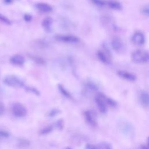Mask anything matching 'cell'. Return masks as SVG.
<instances>
[{"mask_svg":"<svg viewBox=\"0 0 149 149\" xmlns=\"http://www.w3.org/2000/svg\"><path fill=\"white\" fill-rule=\"evenodd\" d=\"M3 82L5 85L13 88H20L24 86V81L13 74L6 76L3 80Z\"/></svg>","mask_w":149,"mask_h":149,"instance_id":"cell-1","label":"cell"},{"mask_svg":"<svg viewBox=\"0 0 149 149\" xmlns=\"http://www.w3.org/2000/svg\"><path fill=\"white\" fill-rule=\"evenodd\" d=\"M132 60L136 63H146L148 62V51L143 49H137L132 54Z\"/></svg>","mask_w":149,"mask_h":149,"instance_id":"cell-2","label":"cell"},{"mask_svg":"<svg viewBox=\"0 0 149 149\" xmlns=\"http://www.w3.org/2000/svg\"><path fill=\"white\" fill-rule=\"evenodd\" d=\"M12 112L17 118L24 117L27 113V109L24 105L20 102H15L12 106Z\"/></svg>","mask_w":149,"mask_h":149,"instance_id":"cell-3","label":"cell"},{"mask_svg":"<svg viewBox=\"0 0 149 149\" xmlns=\"http://www.w3.org/2000/svg\"><path fill=\"white\" fill-rule=\"evenodd\" d=\"M105 95L103 94L99 93L95 97V101L97 104V106L102 113H105L107 112V104L105 99Z\"/></svg>","mask_w":149,"mask_h":149,"instance_id":"cell-4","label":"cell"},{"mask_svg":"<svg viewBox=\"0 0 149 149\" xmlns=\"http://www.w3.org/2000/svg\"><path fill=\"white\" fill-rule=\"evenodd\" d=\"M119 127L121 132L126 136H132L134 133V127L127 121H121L119 124Z\"/></svg>","mask_w":149,"mask_h":149,"instance_id":"cell-5","label":"cell"},{"mask_svg":"<svg viewBox=\"0 0 149 149\" xmlns=\"http://www.w3.org/2000/svg\"><path fill=\"white\" fill-rule=\"evenodd\" d=\"M111 45L113 49L118 52L122 53L125 51V47L122 40L119 37H113L111 41Z\"/></svg>","mask_w":149,"mask_h":149,"instance_id":"cell-6","label":"cell"},{"mask_svg":"<svg viewBox=\"0 0 149 149\" xmlns=\"http://www.w3.org/2000/svg\"><path fill=\"white\" fill-rule=\"evenodd\" d=\"M55 39L66 43H77L79 41V38L73 35H57L55 36Z\"/></svg>","mask_w":149,"mask_h":149,"instance_id":"cell-7","label":"cell"},{"mask_svg":"<svg viewBox=\"0 0 149 149\" xmlns=\"http://www.w3.org/2000/svg\"><path fill=\"white\" fill-rule=\"evenodd\" d=\"M84 117L87 122L92 126H96L97 123V115L94 111L92 110H87L84 112Z\"/></svg>","mask_w":149,"mask_h":149,"instance_id":"cell-8","label":"cell"},{"mask_svg":"<svg viewBox=\"0 0 149 149\" xmlns=\"http://www.w3.org/2000/svg\"><path fill=\"white\" fill-rule=\"evenodd\" d=\"M132 41L136 45H142L145 42V36L143 33L137 31L133 35Z\"/></svg>","mask_w":149,"mask_h":149,"instance_id":"cell-9","label":"cell"},{"mask_svg":"<svg viewBox=\"0 0 149 149\" xmlns=\"http://www.w3.org/2000/svg\"><path fill=\"white\" fill-rule=\"evenodd\" d=\"M9 61L12 64L14 65L21 66L24 64L25 62V59L24 56L22 55L15 54L10 58Z\"/></svg>","mask_w":149,"mask_h":149,"instance_id":"cell-10","label":"cell"},{"mask_svg":"<svg viewBox=\"0 0 149 149\" xmlns=\"http://www.w3.org/2000/svg\"><path fill=\"white\" fill-rule=\"evenodd\" d=\"M118 75L122 78L130 81H134L136 80V76L130 72L125 70H119L118 72Z\"/></svg>","mask_w":149,"mask_h":149,"instance_id":"cell-11","label":"cell"},{"mask_svg":"<svg viewBox=\"0 0 149 149\" xmlns=\"http://www.w3.org/2000/svg\"><path fill=\"white\" fill-rule=\"evenodd\" d=\"M36 8L39 11L43 13H49L52 10V6L46 3H37L36 4Z\"/></svg>","mask_w":149,"mask_h":149,"instance_id":"cell-12","label":"cell"},{"mask_svg":"<svg viewBox=\"0 0 149 149\" xmlns=\"http://www.w3.org/2000/svg\"><path fill=\"white\" fill-rule=\"evenodd\" d=\"M139 101L141 105L143 107H148L149 104V96L147 91H143L140 93L139 96Z\"/></svg>","mask_w":149,"mask_h":149,"instance_id":"cell-13","label":"cell"},{"mask_svg":"<svg viewBox=\"0 0 149 149\" xmlns=\"http://www.w3.org/2000/svg\"><path fill=\"white\" fill-rule=\"evenodd\" d=\"M97 57L98 58L99 60L102 62L104 64H108L109 62V57L110 54L105 51V52H104V51H98L97 52Z\"/></svg>","mask_w":149,"mask_h":149,"instance_id":"cell-14","label":"cell"},{"mask_svg":"<svg viewBox=\"0 0 149 149\" xmlns=\"http://www.w3.org/2000/svg\"><path fill=\"white\" fill-rule=\"evenodd\" d=\"M52 19L49 17H45L42 22V26L46 32L49 33L52 31Z\"/></svg>","mask_w":149,"mask_h":149,"instance_id":"cell-15","label":"cell"},{"mask_svg":"<svg viewBox=\"0 0 149 149\" xmlns=\"http://www.w3.org/2000/svg\"><path fill=\"white\" fill-rule=\"evenodd\" d=\"M106 5H107L109 8L113 10H120L122 9V4L116 0H108L106 1Z\"/></svg>","mask_w":149,"mask_h":149,"instance_id":"cell-16","label":"cell"},{"mask_svg":"<svg viewBox=\"0 0 149 149\" xmlns=\"http://www.w3.org/2000/svg\"><path fill=\"white\" fill-rule=\"evenodd\" d=\"M84 89L86 93L94 92L98 90V87L95 83L93 81H88L84 84Z\"/></svg>","mask_w":149,"mask_h":149,"instance_id":"cell-17","label":"cell"},{"mask_svg":"<svg viewBox=\"0 0 149 149\" xmlns=\"http://www.w3.org/2000/svg\"><path fill=\"white\" fill-rule=\"evenodd\" d=\"M58 88L60 91V93L65 97L68 98H71L72 96L70 93L63 87V86H62V84H59L58 86Z\"/></svg>","mask_w":149,"mask_h":149,"instance_id":"cell-18","label":"cell"},{"mask_svg":"<svg viewBox=\"0 0 149 149\" xmlns=\"http://www.w3.org/2000/svg\"><path fill=\"white\" fill-rule=\"evenodd\" d=\"M96 147H97V148H100V149H111L112 148L111 144L107 141L101 142L98 143L96 146Z\"/></svg>","mask_w":149,"mask_h":149,"instance_id":"cell-19","label":"cell"},{"mask_svg":"<svg viewBox=\"0 0 149 149\" xmlns=\"http://www.w3.org/2000/svg\"><path fill=\"white\" fill-rule=\"evenodd\" d=\"M17 145L20 147H26L30 145V141L26 139L21 138L18 139Z\"/></svg>","mask_w":149,"mask_h":149,"instance_id":"cell-20","label":"cell"},{"mask_svg":"<svg viewBox=\"0 0 149 149\" xmlns=\"http://www.w3.org/2000/svg\"><path fill=\"white\" fill-rule=\"evenodd\" d=\"M24 89L27 92L33 93L36 95H40V91L35 87H31V86H26L24 87Z\"/></svg>","mask_w":149,"mask_h":149,"instance_id":"cell-21","label":"cell"},{"mask_svg":"<svg viewBox=\"0 0 149 149\" xmlns=\"http://www.w3.org/2000/svg\"><path fill=\"white\" fill-rule=\"evenodd\" d=\"M90 1L96 6L99 8H102L106 5V1L104 0H90Z\"/></svg>","mask_w":149,"mask_h":149,"instance_id":"cell-22","label":"cell"},{"mask_svg":"<svg viewBox=\"0 0 149 149\" xmlns=\"http://www.w3.org/2000/svg\"><path fill=\"white\" fill-rule=\"evenodd\" d=\"M30 57L32 60H33L35 62H36L38 64H40V65L45 64V61L39 56H37L34 55H30Z\"/></svg>","mask_w":149,"mask_h":149,"instance_id":"cell-23","label":"cell"},{"mask_svg":"<svg viewBox=\"0 0 149 149\" xmlns=\"http://www.w3.org/2000/svg\"><path fill=\"white\" fill-rule=\"evenodd\" d=\"M105 101H106L107 105H110L111 107H116L117 102L114 100H113L112 98H111L109 97H108L105 96Z\"/></svg>","mask_w":149,"mask_h":149,"instance_id":"cell-24","label":"cell"},{"mask_svg":"<svg viewBox=\"0 0 149 149\" xmlns=\"http://www.w3.org/2000/svg\"><path fill=\"white\" fill-rule=\"evenodd\" d=\"M54 126L52 125L48 126L47 127H44V129H42V130H41L40 131V134H42V135H45V134H47L48 133H49L51 132H52V129H53Z\"/></svg>","mask_w":149,"mask_h":149,"instance_id":"cell-25","label":"cell"},{"mask_svg":"<svg viewBox=\"0 0 149 149\" xmlns=\"http://www.w3.org/2000/svg\"><path fill=\"white\" fill-rule=\"evenodd\" d=\"M0 22L7 25H10L12 23L11 21L7 17H6L5 16L1 13H0Z\"/></svg>","mask_w":149,"mask_h":149,"instance_id":"cell-26","label":"cell"},{"mask_svg":"<svg viewBox=\"0 0 149 149\" xmlns=\"http://www.w3.org/2000/svg\"><path fill=\"white\" fill-rule=\"evenodd\" d=\"M54 126L56 127L57 129L59 130H62L63 127V120L62 119H59L58 120L56 121V122L54 123Z\"/></svg>","mask_w":149,"mask_h":149,"instance_id":"cell-27","label":"cell"},{"mask_svg":"<svg viewBox=\"0 0 149 149\" xmlns=\"http://www.w3.org/2000/svg\"><path fill=\"white\" fill-rule=\"evenodd\" d=\"M10 136V133L8 131L3 129H0V138L6 139Z\"/></svg>","mask_w":149,"mask_h":149,"instance_id":"cell-28","label":"cell"},{"mask_svg":"<svg viewBox=\"0 0 149 149\" xmlns=\"http://www.w3.org/2000/svg\"><path fill=\"white\" fill-rule=\"evenodd\" d=\"M61 113V111L58 109H52L51 110L49 113H48V116L50 118H52L55 116L56 115H58L59 113Z\"/></svg>","mask_w":149,"mask_h":149,"instance_id":"cell-29","label":"cell"},{"mask_svg":"<svg viewBox=\"0 0 149 149\" xmlns=\"http://www.w3.org/2000/svg\"><path fill=\"white\" fill-rule=\"evenodd\" d=\"M141 13L143 15L146 16H148L149 15V8H148V5H145L144 7H143V8L141 9Z\"/></svg>","mask_w":149,"mask_h":149,"instance_id":"cell-30","label":"cell"},{"mask_svg":"<svg viewBox=\"0 0 149 149\" xmlns=\"http://www.w3.org/2000/svg\"><path fill=\"white\" fill-rule=\"evenodd\" d=\"M23 18H24V20L27 22H29L32 20L31 15H30V14H27V13H26L24 15Z\"/></svg>","mask_w":149,"mask_h":149,"instance_id":"cell-31","label":"cell"},{"mask_svg":"<svg viewBox=\"0 0 149 149\" xmlns=\"http://www.w3.org/2000/svg\"><path fill=\"white\" fill-rule=\"evenodd\" d=\"M85 148H87V149H96V148H97V147H96V146L94 145V144H90V143H88V144H86Z\"/></svg>","mask_w":149,"mask_h":149,"instance_id":"cell-32","label":"cell"},{"mask_svg":"<svg viewBox=\"0 0 149 149\" xmlns=\"http://www.w3.org/2000/svg\"><path fill=\"white\" fill-rule=\"evenodd\" d=\"M5 108L4 104L0 101V115L3 113V112H5Z\"/></svg>","mask_w":149,"mask_h":149,"instance_id":"cell-33","label":"cell"},{"mask_svg":"<svg viewBox=\"0 0 149 149\" xmlns=\"http://www.w3.org/2000/svg\"><path fill=\"white\" fill-rule=\"evenodd\" d=\"M4 1L6 3H10L12 2V0H5Z\"/></svg>","mask_w":149,"mask_h":149,"instance_id":"cell-34","label":"cell"}]
</instances>
